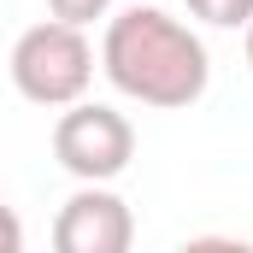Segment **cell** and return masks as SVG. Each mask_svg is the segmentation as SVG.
I'll return each mask as SVG.
<instances>
[{"mask_svg":"<svg viewBox=\"0 0 253 253\" xmlns=\"http://www.w3.org/2000/svg\"><path fill=\"white\" fill-rule=\"evenodd\" d=\"M100 71L106 83L159 112L194 106L212 83L206 42L194 36L183 18H171L165 6H129L106 24L100 36Z\"/></svg>","mask_w":253,"mask_h":253,"instance_id":"cell-1","label":"cell"},{"mask_svg":"<svg viewBox=\"0 0 253 253\" xmlns=\"http://www.w3.org/2000/svg\"><path fill=\"white\" fill-rule=\"evenodd\" d=\"M88 83H94V47H88L83 30L47 18V24H30L12 42V88L30 106L65 112L88 94Z\"/></svg>","mask_w":253,"mask_h":253,"instance_id":"cell-2","label":"cell"},{"mask_svg":"<svg viewBox=\"0 0 253 253\" xmlns=\"http://www.w3.org/2000/svg\"><path fill=\"white\" fill-rule=\"evenodd\" d=\"M53 159H59L77 183L106 189L112 177H124L129 159H135V124H129L118 106L77 100V106H65L59 124H53Z\"/></svg>","mask_w":253,"mask_h":253,"instance_id":"cell-3","label":"cell"},{"mask_svg":"<svg viewBox=\"0 0 253 253\" xmlns=\"http://www.w3.org/2000/svg\"><path fill=\"white\" fill-rule=\"evenodd\" d=\"M129 248H135V212L112 189L83 183L53 218V253H129Z\"/></svg>","mask_w":253,"mask_h":253,"instance_id":"cell-4","label":"cell"},{"mask_svg":"<svg viewBox=\"0 0 253 253\" xmlns=\"http://www.w3.org/2000/svg\"><path fill=\"white\" fill-rule=\"evenodd\" d=\"M183 6L212 30H248L253 24V0H183Z\"/></svg>","mask_w":253,"mask_h":253,"instance_id":"cell-5","label":"cell"},{"mask_svg":"<svg viewBox=\"0 0 253 253\" xmlns=\"http://www.w3.org/2000/svg\"><path fill=\"white\" fill-rule=\"evenodd\" d=\"M47 12L71 24V30H83V24H94V18H106L112 12V0H47Z\"/></svg>","mask_w":253,"mask_h":253,"instance_id":"cell-6","label":"cell"},{"mask_svg":"<svg viewBox=\"0 0 253 253\" xmlns=\"http://www.w3.org/2000/svg\"><path fill=\"white\" fill-rule=\"evenodd\" d=\"M177 253H253V242H242V236H194Z\"/></svg>","mask_w":253,"mask_h":253,"instance_id":"cell-7","label":"cell"},{"mask_svg":"<svg viewBox=\"0 0 253 253\" xmlns=\"http://www.w3.org/2000/svg\"><path fill=\"white\" fill-rule=\"evenodd\" d=\"M0 253H24V224L6 200H0Z\"/></svg>","mask_w":253,"mask_h":253,"instance_id":"cell-8","label":"cell"},{"mask_svg":"<svg viewBox=\"0 0 253 253\" xmlns=\"http://www.w3.org/2000/svg\"><path fill=\"white\" fill-rule=\"evenodd\" d=\"M248 65H253V24H248Z\"/></svg>","mask_w":253,"mask_h":253,"instance_id":"cell-9","label":"cell"}]
</instances>
